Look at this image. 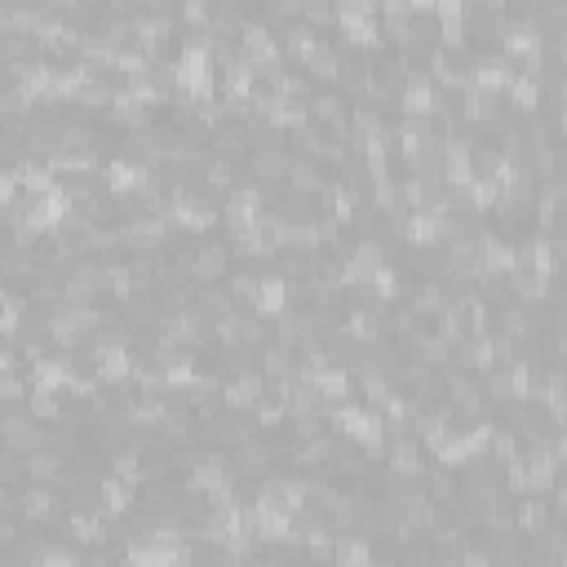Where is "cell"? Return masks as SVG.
Here are the masks:
<instances>
[{
  "label": "cell",
  "mask_w": 567,
  "mask_h": 567,
  "mask_svg": "<svg viewBox=\"0 0 567 567\" xmlns=\"http://www.w3.org/2000/svg\"><path fill=\"white\" fill-rule=\"evenodd\" d=\"M231 253H235V244L200 240V244L191 249V280H195V284L226 280V271H231Z\"/></svg>",
  "instance_id": "cell-1"
},
{
  "label": "cell",
  "mask_w": 567,
  "mask_h": 567,
  "mask_svg": "<svg viewBox=\"0 0 567 567\" xmlns=\"http://www.w3.org/2000/svg\"><path fill=\"white\" fill-rule=\"evenodd\" d=\"M275 461H280V452L271 448L266 439H244L240 448H231V470L235 479H266V474L275 470Z\"/></svg>",
  "instance_id": "cell-2"
},
{
  "label": "cell",
  "mask_w": 567,
  "mask_h": 567,
  "mask_svg": "<svg viewBox=\"0 0 567 567\" xmlns=\"http://www.w3.org/2000/svg\"><path fill=\"white\" fill-rule=\"evenodd\" d=\"M443 102V89L435 85L430 76H412L404 85V94H399V111H404L408 120H430L439 111Z\"/></svg>",
  "instance_id": "cell-3"
},
{
  "label": "cell",
  "mask_w": 567,
  "mask_h": 567,
  "mask_svg": "<svg viewBox=\"0 0 567 567\" xmlns=\"http://www.w3.org/2000/svg\"><path fill=\"white\" fill-rule=\"evenodd\" d=\"M514 523H519V536H536V541H541V536L554 528L550 497H541V492H523V501L514 505Z\"/></svg>",
  "instance_id": "cell-4"
},
{
  "label": "cell",
  "mask_w": 567,
  "mask_h": 567,
  "mask_svg": "<svg viewBox=\"0 0 567 567\" xmlns=\"http://www.w3.org/2000/svg\"><path fill=\"white\" fill-rule=\"evenodd\" d=\"M306 111H311V125H333V120L350 116V102L342 85H319L311 98H306Z\"/></svg>",
  "instance_id": "cell-5"
},
{
  "label": "cell",
  "mask_w": 567,
  "mask_h": 567,
  "mask_svg": "<svg viewBox=\"0 0 567 567\" xmlns=\"http://www.w3.org/2000/svg\"><path fill=\"white\" fill-rule=\"evenodd\" d=\"M195 311H200L204 319H213V324H218V319H226L231 311H240V306H235V297H231V288H222L218 280L213 284H195Z\"/></svg>",
  "instance_id": "cell-6"
},
{
  "label": "cell",
  "mask_w": 567,
  "mask_h": 567,
  "mask_svg": "<svg viewBox=\"0 0 567 567\" xmlns=\"http://www.w3.org/2000/svg\"><path fill=\"white\" fill-rule=\"evenodd\" d=\"M519 266V244H510L505 235L483 231V271L488 275H510Z\"/></svg>",
  "instance_id": "cell-7"
},
{
  "label": "cell",
  "mask_w": 567,
  "mask_h": 567,
  "mask_svg": "<svg viewBox=\"0 0 567 567\" xmlns=\"http://www.w3.org/2000/svg\"><path fill=\"white\" fill-rule=\"evenodd\" d=\"M306 76L315 85H342L346 80V54L337 45H319V54L306 63Z\"/></svg>",
  "instance_id": "cell-8"
},
{
  "label": "cell",
  "mask_w": 567,
  "mask_h": 567,
  "mask_svg": "<svg viewBox=\"0 0 567 567\" xmlns=\"http://www.w3.org/2000/svg\"><path fill=\"white\" fill-rule=\"evenodd\" d=\"M27 474L40 483H58L67 474V452L63 448H49V443H40V448L27 452Z\"/></svg>",
  "instance_id": "cell-9"
},
{
  "label": "cell",
  "mask_w": 567,
  "mask_h": 567,
  "mask_svg": "<svg viewBox=\"0 0 567 567\" xmlns=\"http://www.w3.org/2000/svg\"><path fill=\"white\" fill-rule=\"evenodd\" d=\"M58 505H63V501H58V492L49 488V483H40V479H36L32 488H23V519H27V523H45V519H54Z\"/></svg>",
  "instance_id": "cell-10"
},
{
  "label": "cell",
  "mask_w": 567,
  "mask_h": 567,
  "mask_svg": "<svg viewBox=\"0 0 567 567\" xmlns=\"http://www.w3.org/2000/svg\"><path fill=\"white\" fill-rule=\"evenodd\" d=\"M315 386H319V395H324L328 404H346L350 390H355V373H350L346 364H328V368H319L315 373Z\"/></svg>",
  "instance_id": "cell-11"
},
{
  "label": "cell",
  "mask_w": 567,
  "mask_h": 567,
  "mask_svg": "<svg viewBox=\"0 0 567 567\" xmlns=\"http://www.w3.org/2000/svg\"><path fill=\"white\" fill-rule=\"evenodd\" d=\"M280 45H284V58H297V63H311V58L319 54V45L324 40L315 36V27H306V23H297V27H284V36H280Z\"/></svg>",
  "instance_id": "cell-12"
},
{
  "label": "cell",
  "mask_w": 567,
  "mask_h": 567,
  "mask_svg": "<svg viewBox=\"0 0 567 567\" xmlns=\"http://www.w3.org/2000/svg\"><path fill=\"white\" fill-rule=\"evenodd\" d=\"M421 479H426V492H430V501H439V505H457V497H461V479H457V470L452 466H430L426 474H421Z\"/></svg>",
  "instance_id": "cell-13"
},
{
  "label": "cell",
  "mask_w": 567,
  "mask_h": 567,
  "mask_svg": "<svg viewBox=\"0 0 567 567\" xmlns=\"http://www.w3.org/2000/svg\"><path fill=\"white\" fill-rule=\"evenodd\" d=\"M505 94H510V102H514V111H519V116H536V111L545 107L541 80H536V76H523V71L510 80V89H505Z\"/></svg>",
  "instance_id": "cell-14"
},
{
  "label": "cell",
  "mask_w": 567,
  "mask_h": 567,
  "mask_svg": "<svg viewBox=\"0 0 567 567\" xmlns=\"http://www.w3.org/2000/svg\"><path fill=\"white\" fill-rule=\"evenodd\" d=\"M408 306H412V311H417L421 319H435L443 306H448V288H443V280H421V284L408 293Z\"/></svg>",
  "instance_id": "cell-15"
},
{
  "label": "cell",
  "mask_w": 567,
  "mask_h": 567,
  "mask_svg": "<svg viewBox=\"0 0 567 567\" xmlns=\"http://www.w3.org/2000/svg\"><path fill=\"white\" fill-rule=\"evenodd\" d=\"M98 492H102V505H107V514H129L133 510V483L129 479H120V474H102L98 479Z\"/></svg>",
  "instance_id": "cell-16"
},
{
  "label": "cell",
  "mask_w": 567,
  "mask_h": 567,
  "mask_svg": "<svg viewBox=\"0 0 567 567\" xmlns=\"http://www.w3.org/2000/svg\"><path fill=\"white\" fill-rule=\"evenodd\" d=\"M257 368H262L266 377H293L297 373V350L284 346V342H271L257 350Z\"/></svg>",
  "instance_id": "cell-17"
},
{
  "label": "cell",
  "mask_w": 567,
  "mask_h": 567,
  "mask_svg": "<svg viewBox=\"0 0 567 567\" xmlns=\"http://www.w3.org/2000/svg\"><path fill=\"white\" fill-rule=\"evenodd\" d=\"M559 483V461L550 452H528V492H554Z\"/></svg>",
  "instance_id": "cell-18"
},
{
  "label": "cell",
  "mask_w": 567,
  "mask_h": 567,
  "mask_svg": "<svg viewBox=\"0 0 567 567\" xmlns=\"http://www.w3.org/2000/svg\"><path fill=\"white\" fill-rule=\"evenodd\" d=\"M200 178H204V191H213V195H231V191H235V160H231V156H218V151H213V160L200 169Z\"/></svg>",
  "instance_id": "cell-19"
},
{
  "label": "cell",
  "mask_w": 567,
  "mask_h": 567,
  "mask_svg": "<svg viewBox=\"0 0 567 567\" xmlns=\"http://www.w3.org/2000/svg\"><path fill=\"white\" fill-rule=\"evenodd\" d=\"M412 350H417L430 368H448L452 364V342L448 337H439V333H421L417 342H412Z\"/></svg>",
  "instance_id": "cell-20"
},
{
  "label": "cell",
  "mask_w": 567,
  "mask_h": 567,
  "mask_svg": "<svg viewBox=\"0 0 567 567\" xmlns=\"http://www.w3.org/2000/svg\"><path fill=\"white\" fill-rule=\"evenodd\" d=\"M226 288H231L235 306H249V311H257V297H262V275H253V271H235L231 280H226Z\"/></svg>",
  "instance_id": "cell-21"
},
{
  "label": "cell",
  "mask_w": 567,
  "mask_h": 567,
  "mask_svg": "<svg viewBox=\"0 0 567 567\" xmlns=\"http://www.w3.org/2000/svg\"><path fill=\"white\" fill-rule=\"evenodd\" d=\"M178 23L187 27V32H209L213 0H178Z\"/></svg>",
  "instance_id": "cell-22"
},
{
  "label": "cell",
  "mask_w": 567,
  "mask_h": 567,
  "mask_svg": "<svg viewBox=\"0 0 567 567\" xmlns=\"http://www.w3.org/2000/svg\"><path fill=\"white\" fill-rule=\"evenodd\" d=\"M333 559H342V563H368V559H373V545H368L364 532H359V536H342V541H337V550H333Z\"/></svg>",
  "instance_id": "cell-23"
},
{
  "label": "cell",
  "mask_w": 567,
  "mask_h": 567,
  "mask_svg": "<svg viewBox=\"0 0 567 567\" xmlns=\"http://www.w3.org/2000/svg\"><path fill=\"white\" fill-rule=\"evenodd\" d=\"M27 395H32V377L27 373H5V381H0V399H5L9 408H18Z\"/></svg>",
  "instance_id": "cell-24"
},
{
  "label": "cell",
  "mask_w": 567,
  "mask_h": 567,
  "mask_svg": "<svg viewBox=\"0 0 567 567\" xmlns=\"http://www.w3.org/2000/svg\"><path fill=\"white\" fill-rule=\"evenodd\" d=\"M23 474H27V452H18V448H5L0 452V483H23Z\"/></svg>",
  "instance_id": "cell-25"
},
{
  "label": "cell",
  "mask_w": 567,
  "mask_h": 567,
  "mask_svg": "<svg viewBox=\"0 0 567 567\" xmlns=\"http://www.w3.org/2000/svg\"><path fill=\"white\" fill-rule=\"evenodd\" d=\"M399 293H404V288H399V271L395 266H381V271L373 275V297L377 302H395Z\"/></svg>",
  "instance_id": "cell-26"
},
{
  "label": "cell",
  "mask_w": 567,
  "mask_h": 567,
  "mask_svg": "<svg viewBox=\"0 0 567 567\" xmlns=\"http://www.w3.org/2000/svg\"><path fill=\"white\" fill-rule=\"evenodd\" d=\"M14 541H18V514H5V519H0V545L14 550Z\"/></svg>",
  "instance_id": "cell-27"
},
{
  "label": "cell",
  "mask_w": 567,
  "mask_h": 567,
  "mask_svg": "<svg viewBox=\"0 0 567 567\" xmlns=\"http://www.w3.org/2000/svg\"><path fill=\"white\" fill-rule=\"evenodd\" d=\"M550 505H554V519H567V483H554Z\"/></svg>",
  "instance_id": "cell-28"
},
{
  "label": "cell",
  "mask_w": 567,
  "mask_h": 567,
  "mask_svg": "<svg viewBox=\"0 0 567 567\" xmlns=\"http://www.w3.org/2000/svg\"><path fill=\"white\" fill-rule=\"evenodd\" d=\"M554 461H559V470H567V426L554 435Z\"/></svg>",
  "instance_id": "cell-29"
},
{
  "label": "cell",
  "mask_w": 567,
  "mask_h": 567,
  "mask_svg": "<svg viewBox=\"0 0 567 567\" xmlns=\"http://www.w3.org/2000/svg\"><path fill=\"white\" fill-rule=\"evenodd\" d=\"M559 125H563V129H567V107H563V111H559Z\"/></svg>",
  "instance_id": "cell-30"
}]
</instances>
